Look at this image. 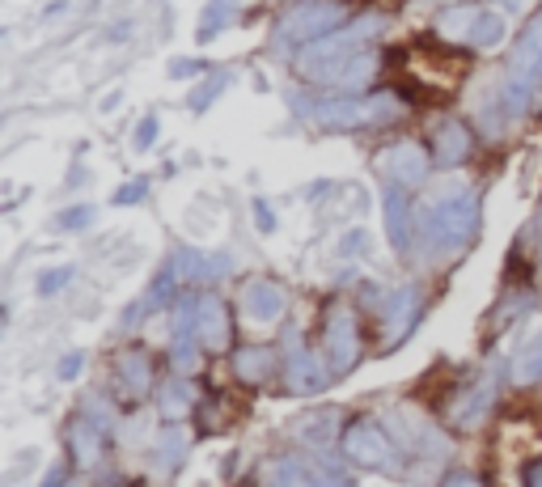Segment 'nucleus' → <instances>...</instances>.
<instances>
[{"mask_svg": "<svg viewBox=\"0 0 542 487\" xmlns=\"http://www.w3.org/2000/svg\"><path fill=\"white\" fill-rule=\"evenodd\" d=\"M238 5H242V0H208L204 13H200V30H195V39L212 43L216 34L229 26V17H233V9H238Z\"/></svg>", "mask_w": 542, "mask_h": 487, "instance_id": "nucleus-24", "label": "nucleus"}, {"mask_svg": "<svg viewBox=\"0 0 542 487\" xmlns=\"http://www.w3.org/2000/svg\"><path fill=\"white\" fill-rule=\"evenodd\" d=\"M225 85H229L225 72H212V81H208V85H200V89L191 94V111H208V106L216 102V94H221Z\"/></svg>", "mask_w": 542, "mask_h": 487, "instance_id": "nucleus-28", "label": "nucleus"}, {"mask_svg": "<svg viewBox=\"0 0 542 487\" xmlns=\"http://www.w3.org/2000/svg\"><path fill=\"white\" fill-rule=\"evenodd\" d=\"M420 305H424L420 288H403V293H394V297L386 301V348H394V344H399V339L415 327V318H420Z\"/></svg>", "mask_w": 542, "mask_h": 487, "instance_id": "nucleus-16", "label": "nucleus"}, {"mask_svg": "<svg viewBox=\"0 0 542 487\" xmlns=\"http://www.w3.org/2000/svg\"><path fill=\"white\" fill-rule=\"evenodd\" d=\"M119 382L123 390L132 394V399H144V394L153 390V360L149 352H140V348H128V352H119Z\"/></svg>", "mask_w": 542, "mask_h": 487, "instance_id": "nucleus-17", "label": "nucleus"}, {"mask_svg": "<svg viewBox=\"0 0 542 487\" xmlns=\"http://www.w3.org/2000/svg\"><path fill=\"white\" fill-rule=\"evenodd\" d=\"M530 487H542V462L530 466Z\"/></svg>", "mask_w": 542, "mask_h": 487, "instance_id": "nucleus-37", "label": "nucleus"}, {"mask_svg": "<svg viewBox=\"0 0 542 487\" xmlns=\"http://www.w3.org/2000/svg\"><path fill=\"white\" fill-rule=\"evenodd\" d=\"M233 335V318H229V305L216 297V293H204L195 297V339H200L204 352H221Z\"/></svg>", "mask_w": 542, "mask_h": 487, "instance_id": "nucleus-10", "label": "nucleus"}, {"mask_svg": "<svg viewBox=\"0 0 542 487\" xmlns=\"http://www.w3.org/2000/svg\"><path fill=\"white\" fill-rule=\"evenodd\" d=\"M174 267H178V276H183V280H216V276H225V259L200 255V250H178Z\"/></svg>", "mask_w": 542, "mask_h": 487, "instance_id": "nucleus-22", "label": "nucleus"}, {"mask_svg": "<svg viewBox=\"0 0 542 487\" xmlns=\"http://www.w3.org/2000/svg\"><path fill=\"white\" fill-rule=\"evenodd\" d=\"M322 352H327L331 373H348L360 360V322L352 314V305L335 301L327 318H322Z\"/></svg>", "mask_w": 542, "mask_h": 487, "instance_id": "nucleus-6", "label": "nucleus"}, {"mask_svg": "<svg viewBox=\"0 0 542 487\" xmlns=\"http://www.w3.org/2000/svg\"><path fill=\"white\" fill-rule=\"evenodd\" d=\"M382 212H386V233H390V246L407 255L411 242H415V212H411V200H407V187H386L382 195Z\"/></svg>", "mask_w": 542, "mask_h": 487, "instance_id": "nucleus-14", "label": "nucleus"}, {"mask_svg": "<svg viewBox=\"0 0 542 487\" xmlns=\"http://www.w3.org/2000/svg\"><path fill=\"white\" fill-rule=\"evenodd\" d=\"M542 377V335L534 339V344L521 352L517 360H513V382H521V386H530V382H538Z\"/></svg>", "mask_w": 542, "mask_h": 487, "instance_id": "nucleus-27", "label": "nucleus"}, {"mask_svg": "<svg viewBox=\"0 0 542 487\" xmlns=\"http://www.w3.org/2000/svg\"><path fill=\"white\" fill-rule=\"evenodd\" d=\"M68 454H72V462L81 466H94L98 458H102V432L98 428H89L85 420H72L68 424Z\"/></svg>", "mask_w": 542, "mask_h": 487, "instance_id": "nucleus-19", "label": "nucleus"}, {"mask_svg": "<svg viewBox=\"0 0 542 487\" xmlns=\"http://www.w3.org/2000/svg\"><path fill=\"white\" fill-rule=\"evenodd\" d=\"M475 17H479L475 5H449V9H441V17H437V34H441V39H449V43H471Z\"/></svg>", "mask_w": 542, "mask_h": 487, "instance_id": "nucleus-21", "label": "nucleus"}, {"mask_svg": "<svg viewBox=\"0 0 542 487\" xmlns=\"http://www.w3.org/2000/svg\"><path fill=\"white\" fill-rule=\"evenodd\" d=\"M144 200H149V178H136V183H123L115 191V204H123V208H128V204H144Z\"/></svg>", "mask_w": 542, "mask_h": 487, "instance_id": "nucleus-29", "label": "nucleus"}, {"mask_svg": "<svg viewBox=\"0 0 542 487\" xmlns=\"http://www.w3.org/2000/svg\"><path fill=\"white\" fill-rule=\"evenodd\" d=\"M504 17L500 13H487V9H479V17H475V30H471V47H496L500 39H504Z\"/></svg>", "mask_w": 542, "mask_h": 487, "instance_id": "nucleus-26", "label": "nucleus"}, {"mask_svg": "<svg viewBox=\"0 0 542 487\" xmlns=\"http://www.w3.org/2000/svg\"><path fill=\"white\" fill-rule=\"evenodd\" d=\"M72 276H77V272H72V267H60V272H47V276L39 280V293H43V297H51V293H60V288H64V284H72Z\"/></svg>", "mask_w": 542, "mask_h": 487, "instance_id": "nucleus-32", "label": "nucleus"}, {"mask_svg": "<svg viewBox=\"0 0 542 487\" xmlns=\"http://www.w3.org/2000/svg\"><path fill=\"white\" fill-rule=\"evenodd\" d=\"M343 22H348V5L343 0H297L276 22L271 39H276V47H314L327 34H335Z\"/></svg>", "mask_w": 542, "mask_h": 487, "instance_id": "nucleus-3", "label": "nucleus"}, {"mask_svg": "<svg viewBox=\"0 0 542 487\" xmlns=\"http://www.w3.org/2000/svg\"><path fill=\"white\" fill-rule=\"evenodd\" d=\"M432 161L437 157H428L415 140H399V144H390V149L377 157V166H382L390 174V183H399V187H420L428 183V174H432Z\"/></svg>", "mask_w": 542, "mask_h": 487, "instance_id": "nucleus-9", "label": "nucleus"}, {"mask_svg": "<svg viewBox=\"0 0 542 487\" xmlns=\"http://www.w3.org/2000/svg\"><path fill=\"white\" fill-rule=\"evenodd\" d=\"M94 208H89V204H81V208H68V212H60V225L68 229V233H77V229H89V225H94Z\"/></svg>", "mask_w": 542, "mask_h": 487, "instance_id": "nucleus-30", "label": "nucleus"}, {"mask_svg": "<svg viewBox=\"0 0 542 487\" xmlns=\"http://www.w3.org/2000/svg\"><path fill=\"white\" fill-rule=\"evenodd\" d=\"M542 85V13L530 17V26L517 34L509 68H504V85H500V111L517 119L530 111V98Z\"/></svg>", "mask_w": 542, "mask_h": 487, "instance_id": "nucleus-2", "label": "nucleus"}, {"mask_svg": "<svg viewBox=\"0 0 542 487\" xmlns=\"http://www.w3.org/2000/svg\"><path fill=\"white\" fill-rule=\"evenodd\" d=\"M288 310V293L276 284V280H246L242 284V314L250 322H280Z\"/></svg>", "mask_w": 542, "mask_h": 487, "instance_id": "nucleus-11", "label": "nucleus"}, {"mask_svg": "<svg viewBox=\"0 0 542 487\" xmlns=\"http://www.w3.org/2000/svg\"><path fill=\"white\" fill-rule=\"evenodd\" d=\"M255 221H259V229H263V233L276 229V216H271V208H267L263 200H255Z\"/></svg>", "mask_w": 542, "mask_h": 487, "instance_id": "nucleus-36", "label": "nucleus"}, {"mask_svg": "<svg viewBox=\"0 0 542 487\" xmlns=\"http://www.w3.org/2000/svg\"><path fill=\"white\" fill-rule=\"evenodd\" d=\"M297 111L318 123L322 132H356V128H369V106H365V94H322L314 102H293Z\"/></svg>", "mask_w": 542, "mask_h": 487, "instance_id": "nucleus-5", "label": "nucleus"}, {"mask_svg": "<svg viewBox=\"0 0 542 487\" xmlns=\"http://www.w3.org/2000/svg\"><path fill=\"white\" fill-rule=\"evenodd\" d=\"M386 30V17L382 13H360V17H348L335 34H327L322 43H314V47H305L301 51V60H297V72H305V68H318V64H331V60H343V56H352V51H360V47H369L377 34Z\"/></svg>", "mask_w": 542, "mask_h": 487, "instance_id": "nucleus-4", "label": "nucleus"}, {"mask_svg": "<svg viewBox=\"0 0 542 487\" xmlns=\"http://www.w3.org/2000/svg\"><path fill=\"white\" fill-rule=\"evenodd\" d=\"M191 403H195V386L187 382V377H170V382L161 386V416L166 420L191 416Z\"/></svg>", "mask_w": 542, "mask_h": 487, "instance_id": "nucleus-23", "label": "nucleus"}, {"mask_svg": "<svg viewBox=\"0 0 542 487\" xmlns=\"http://www.w3.org/2000/svg\"><path fill=\"white\" fill-rule=\"evenodd\" d=\"M284 369H288V390L293 394H318L331 377V369H322V360L305 348L297 335L288 339V365Z\"/></svg>", "mask_w": 542, "mask_h": 487, "instance_id": "nucleus-13", "label": "nucleus"}, {"mask_svg": "<svg viewBox=\"0 0 542 487\" xmlns=\"http://www.w3.org/2000/svg\"><path fill=\"white\" fill-rule=\"evenodd\" d=\"M343 454L356 466H365V471H386V466H394V441L386 437L382 424L352 420L343 428Z\"/></svg>", "mask_w": 542, "mask_h": 487, "instance_id": "nucleus-8", "label": "nucleus"}, {"mask_svg": "<svg viewBox=\"0 0 542 487\" xmlns=\"http://www.w3.org/2000/svg\"><path fill=\"white\" fill-rule=\"evenodd\" d=\"M153 140H157V115H144V119H140V132L132 136L136 153H149V149H153Z\"/></svg>", "mask_w": 542, "mask_h": 487, "instance_id": "nucleus-31", "label": "nucleus"}, {"mask_svg": "<svg viewBox=\"0 0 542 487\" xmlns=\"http://www.w3.org/2000/svg\"><path fill=\"white\" fill-rule=\"evenodd\" d=\"M475 149V132L466 128L462 119H441L437 128H432V157H437L441 170H454L462 166L466 157Z\"/></svg>", "mask_w": 542, "mask_h": 487, "instance_id": "nucleus-12", "label": "nucleus"}, {"mask_svg": "<svg viewBox=\"0 0 542 487\" xmlns=\"http://www.w3.org/2000/svg\"><path fill=\"white\" fill-rule=\"evenodd\" d=\"M271 487H339V483L327 479L305 458H280L276 466H271Z\"/></svg>", "mask_w": 542, "mask_h": 487, "instance_id": "nucleus-18", "label": "nucleus"}, {"mask_svg": "<svg viewBox=\"0 0 542 487\" xmlns=\"http://www.w3.org/2000/svg\"><path fill=\"white\" fill-rule=\"evenodd\" d=\"M441 487H483V479L479 475H466V471H454Z\"/></svg>", "mask_w": 542, "mask_h": 487, "instance_id": "nucleus-35", "label": "nucleus"}, {"mask_svg": "<svg viewBox=\"0 0 542 487\" xmlns=\"http://www.w3.org/2000/svg\"><path fill=\"white\" fill-rule=\"evenodd\" d=\"M492 394H496L492 382H479V386L462 399L466 407H454V424H458V428H475V424L487 416V407H492Z\"/></svg>", "mask_w": 542, "mask_h": 487, "instance_id": "nucleus-25", "label": "nucleus"}, {"mask_svg": "<svg viewBox=\"0 0 542 487\" xmlns=\"http://www.w3.org/2000/svg\"><path fill=\"white\" fill-rule=\"evenodd\" d=\"M420 233L428 250L441 255H462L479 238V195L475 191H449L445 200H432L420 212Z\"/></svg>", "mask_w": 542, "mask_h": 487, "instance_id": "nucleus-1", "label": "nucleus"}, {"mask_svg": "<svg viewBox=\"0 0 542 487\" xmlns=\"http://www.w3.org/2000/svg\"><path fill=\"white\" fill-rule=\"evenodd\" d=\"M276 369H280V356L267 344H242L238 352H233V373H238V382H246V386L267 382Z\"/></svg>", "mask_w": 542, "mask_h": 487, "instance_id": "nucleus-15", "label": "nucleus"}, {"mask_svg": "<svg viewBox=\"0 0 542 487\" xmlns=\"http://www.w3.org/2000/svg\"><path fill=\"white\" fill-rule=\"evenodd\" d=\"M200 72H208V60H174L170 64V77H200Z\"/></svg>", "mask_w": 542, "mask_h": 487, "instance_id": "nucleus-33", "label": "nucleus"}, {"mask_svg": "<svg viewBox=\"0 0 542 487\" xmlns=\"http://www.w3.org/2000/svg\"><path fill=\"white\" fill-rule=\"evenodd\" d=\"M81 365H85V356H81V352L64 356V360H60V377H64V382H72V377H81Z\"/></svg>", "mask_w": 542, "mask_h": 487, "instance_id": "nucleus-34", "label": "nucleus"}, {"mask_svg": "<svg viewBox=\"0 0 542 487\" xmlns=\"http://www.w3.org/2000/svg\"><path fill=\"white\" fill-rule=\"evenodd\" d=\"M174 280H178V267H174V263H166V272H161V276L153 280V288L140 297V305H132V310L123 314V322H128V327H132V322H144V318H149L153 310H161V305H166V297L174 293Z\"/></svg>", "mask_w": 542, "mask_h": 487, "instance_id": "nucleus-20", "label": "nucleus"}, {"mask_svg": "<svg viewBox=\"0 0 542 487\" xmlns=\"http://www.w3.org/2000/svg\"><path fill=\"white\" fill-rule=\"evenodd\" d=\"M373 72H377V51L360 47V51H352V56H343V60L318 64V68H305L301 77H305V81H314V85L339 89V94H360V89L373 81Z\"/></svg>", "mask_w": 542, "mask_h": 487, "instance_id": "nucleus-7", "label": "nucleus"}, {"mask_svg": "<svg viewBox=\"0 0 542 487\" xmlns=\"http://www.w3.org/2000/svg\"><path fill=\"white\" fill-rule=\"evenodd\" d=\"M517 5H521V0H509V9H517Z\"/></svg>", "mask_w": 542, "mask_h": 487, "instance_id": "nucleus-38", "label": "nucleus"}]
</instances>
